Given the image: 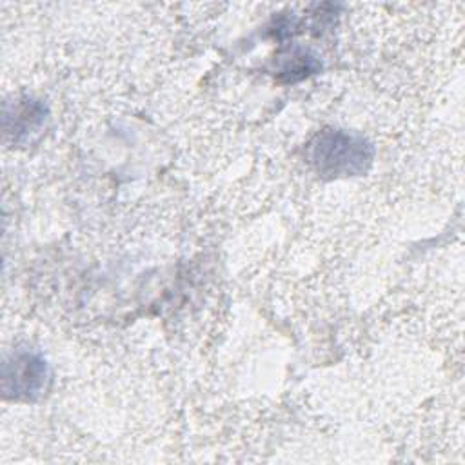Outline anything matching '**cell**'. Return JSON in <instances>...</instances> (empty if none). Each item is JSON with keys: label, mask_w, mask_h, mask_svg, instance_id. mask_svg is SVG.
Listing matches in <instances>:
<instances>
[{"label": "cell", "mask_w": 465, "mask_h": 465, "mask_svg": "<svg viewBox=\"0 0 465 465\" xmlns=\"http://www.w3.org/2000/svg\"><path fill=\"white\" fill-rule=\"evenodd\" d=\"M371 160L369 145L343 131H327L312 145V162L325 174H356Z\"/></svg>", "instance_id": "6da1fadb"}, {"label": "cell", "mask_w": 465, "mask_h": 465, "mask_svg": "<svg viewBox=\"0 0 465 465\" xmlns=\"http://www.w3.org/2000/svg\"><path fill=\"white\" fill-rule=\"evenodd\" d=\"M47 380L45 361L31 352H18L13 361L4 363V391L15 396L33 398L38 394Z\"/></svg>", "instance_id": "7a4b0ae2"}]
</instances>
